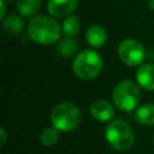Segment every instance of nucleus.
Returning <instances> with one entry per match:
<instances>
[{
    "label": "nucleus",
    "mask_w": 154,
    "mask_h": 154,
    "mask_svg": "<svg viewBox=\"0 0 154 154\" xmlns=\"http://www.w3.org/2000/svg\"><path fill=\"white\" fill-rule=\"evenodd\" d=\"M28 35L40 45H52L60 38L61 28L52 17L35 16L28 24Z\"/></svg>",
    "instance_id": "nucleus-1"
},
{
    "label": "nucleus",
    "mask_w": 154,
    "mask_h": 154,
    "mask_svg": "<svg viewBox=\"0 0 154 154\" xmlns=\"http://www.w3.org/2000/svg\"><path fill=\"white\" fill-rule=\"evenodd\" d=\"M82 120L81 109L72 102L58 103L51 112V122L58 131H72Z\"/></svg>",
    "instance_id": "nucleus-2"
},
{
    "label": "nucleus",
    "mask_w": 154,
    "mask_h": 154,
    "mask_svg": "<svg viewBox=\"0 0 154 154\" xmlns=\"http://www.w3.org/2000/svg\"><path fill=\"white\" fill-rule=\"evenodd\" d=\"M105 138L108 144L118 152L129 150L135 142L132 129L126 122L122 119H116L106 126Z\"/></svg>",
    "instance_id": "nucleus-3"
},
{
    "label": "nucleus",
    "mask_w": 154,
    "mask_h": 154,
    "mask_svg": "<svg viewBox=\"0 0 154 154\" xmlns=\"http://www.w3.org/2000/svg\"><path fill=\"white\" fill-rule=\"evenodd\" d=\"M141 95V89L137 83L129 79L123 81L118 83L112 91L113 105L123 112H131L138 106Z\"/></svg>",
    "instance_id": "nucleus-4"
},
{
    "label": "nucleus",
    "mask_w": 154,
    "mask_h": 154,
    "mask_svg": "<svg viewBox=\"0 0 154 154\" xmlns=\"http://www.w3.org/2000/svg\"><path fill=\"white\" fill-rule=\"evenodd\" d=\"M102 59L93 49H84L77 54L73 60V73L83 81H90L95 78L102 70Z\"/></svg>",
    "instance_id": "nucleus-5"
},
{
    "label": "nucleus",
    "mask_w": 154,
    "mask_h": 154,
    "mask_svg": "<svg viewBox=\"0 0 154 154\" xmlns=\"http://www.w3.org/2000/svg\"><path fill=\"white\" fill-rule=\"evenodd\" d=\"M118 57L128 66H137L141 65L144 57L146 51L142 43H140L136 40L126 38L120 42L118 46Z\"/></svg>",
    "instance_id": "nucleus-6"
},
{
    "label": "nucleus",
    "mask_w": 154,
    "mask_h": 154,
    "mask_svg": "<svg viewBox=\"0 0 154 154\" xmlns=\"http://www.w3.org/2000/svg\"><path fill=\"white\" fill-rule=\"evenodd\" d=\"M78 0H48L47 10L49 14L57 18L66 17L77 7Z\"/></svg>",
    "instance_id": "nucleus-7"
},
{
    "label": "nucleus",
    "mask_w": 154,
    "mask_h": 154,
    "mask_svg": "<svg viewBox=\"0 0 154 154\" xmlns=\"http://www.w3.org/2000/svg\"><path fill=\"white\" fill-rule=\"evenodd\" d=\"M90 116L97 122H108L114 116V107L106 100H96L90 105Z\"/></svg>",
    "instance_id": "nucleus-8"
},
{
    "label": "nucleus",
    "mask_w": 154,
    "mask_h": 154,
    "mask_svg": "<svg viewBox=\"0 0 154 154\" xmlns=\"http://www.w3.org/2000/svg\"><path fill=\"white\" fill-rule=\"evenodd\" d=\"M136 81L144 90H154V65L142 64L136 71Z\"/></svg>",
    "instance_id": "nucleus-9"
},
{
    "label": "nucleus",
    "mask_w": 154,
    "mask_h": 154,
    "mask_svg": "<svg viewBox=\"0 0 154 154\" xmlns=\"http://www.w3.org/2000/svg\"><path fill=\"white\" fill-rule=\"evenodd\" d=\"M85 40L88 45L93 48H100L105 45L107 40V34L106 30L99 25V24H93L87 29L85 32Z\"/></svg>",
    "instance_id": "nucleus-10"
},
{
    "label": "nucleus",
    "mask_w": 154,
    "mask_h": 154,
    "mask_svg": "<svg viewBox=\"0 0 154 154\" xmlns=\"http://www.w3.org/2000/svg\"><path fill=\"white\" fill-rule=\"evenodd\" d=\"M135 119L141 125H154V103L140 106L135 112Z\"/></svg>",
    "instance_id": "nucleus-11"
},
{
    "label": "nucleus",
    "mask_w": 154,
    "mask_h": 154,
    "mask_svg": "<svg viewBox=\"0 0 154 154\" xmlns=\"http://www.w3.org/2000/svg\"><path fill=\"white\" fill-rule=\"evenodd\" d=\"M23 19L16 14H10L2 19V29L8 35H17L23 30Z\"/></svg>",
    "instance_id": "nucleus-12"
},
{
    "label": "nucleus",
    "mask_w": 154,
    "mask_h": 154,
    "mask_svg": "<svg viewBox=\"0 0 154 154\" xmlns=\"http://www.w3.org/2000/svg\"><path fill=\"white\" fill-rule=\"evenodd\" d=\"M17 10L24 17H32L40 10V0H17Z\"/></svg>",
    "instance_id": "nucleus-13"
},
{
    "label": "nucleus",
    "mask_w": 154,
    "mask_h": 154,
    "mask_svg": "<svg viewBox=\"0 0 154 154\" xmlns=\"http://www.w3.org/2000/svg\"><path fill=\"white\" fill-rule=\"evenodd\" d=\"M79 29H81V22H79V18L77 16H67L65 19H64V23H63V32L65 34L66 37H73L76 36L78 32H79Z\"/></svg>",
    "instance_id": "nucleus-14"
},
{
    "label": "nucleus",
    "mask_w": 154,
    "mask_h": 154,
    "mask_svg": "<svg viewBox=\"0 0 154 154\" xmlns=\"http://www.w3.org/2000/svg\"><path fill=\"white\" fill-rule=\"evenodd\" d=\"M77 49V43L76 41L72 38V37H65V38H61L59 41V45L57 47V51L58 53L61 55V57H71L72 54H75Z\"/></svg>",
    "instance_id": "nucleus-15"
},
{
    "label": "nucleus",
    "mask_w": 154,
    "mask_h": 154,
    "mask_svg": "<svg viewBox=\"0 0 154 154\" xmlns=\"http://www.w3.org/2000/svg\"><path fill=\"white\" fill-rule=\"evenodd\" d=\"M40 140L45 147H52L59 141V132L55 128H46L41 132Z\"/></svg>",
    "instance_id": "nucleus-16"
},
{
    "label": "nucleus",
    "mask_w": 154,
    "mask_h": 154,
    "mask_svg": "<svg viewBox=\"0 0 154 154\" xmlns=\"http://www.w3.org/2000/svg\"><path fill=\"white\" fill-rule=\"evenodd\" d=\"M0 137H1L0 146H5L6 140H7V134H6V131H5V129H4V128H1V129H0Z\"/></svg>",
    "instance_id": "nucleus-17"
},
{
    "label": "nucleus",
    "mask_w": 154,
    "mask_h": 154,
    "mask_svg": "<svg viewBox=\"0 0 154 154\" xmlns=\"http://www.w3.org/2000/svg\"><path fill=\"white\" fill-rule=\"evenodd\" d=\"M0 6H1V13H0V18H1V19H4V17H5V11H6L5 0H0Z\"/></svg>",
    "instance_id": "nucleus-18"
},
{
    "label": "nucleus",
    "mask_w": 154,
    "mask_h": 154,
    "mask_svg": "<svg viewBox=\"0 0 154 154\" xmlns=\"http://www.w3.org/2000/svg\"><path fill=\"white\" fill-rule=\"evenodd\" d=\"M148 5H149V8L150 10H154V0H149Z\"/></svg>",
    "instance_id": "nucleus-19"
},
{
    "label": "nucleus",
    "mask_w": 154,
    "mask_h": 154,
    "mask_svg": "<svg viewBox=\"0 0 154 154\" xmlns=\"http://www.w3.org/2000/svg\"><path fill=\"white\" fill-rule=\"evenodd\" d=\"M5 1H13V0H5Z\"/></svg>",
    "instance_id": "nucleus-20"
}]
</instances>
